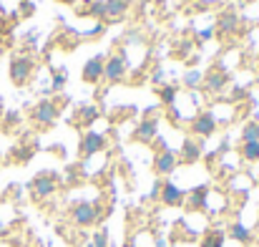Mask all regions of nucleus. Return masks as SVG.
<instances>
[{
    "label": "nucleus",
    "mask_w": 259,
    "mask_h": 247,
    "mask_svg": "<svg viewBox=\"0 0 259 247\" xmlns=\"http://www.w3.org/2000/svg\"><path fill=\"white\" fill-rule=\"evenodd\" d=\"M103 149H106V136L103 134H96V131L83 134V139H81V154L83 157H93Z\"/></svg>",
    "instance_id": "nucleus-8"
},
{
    "label": "nucleus",
    "mask_w": 259,
    "mask_h": 247,
    "mask_svg": "<svg viewBox=\"0 0 259 247\" xmlns=\"http://www.w3.org/2000/svg\"><path fill=\"white\" fill-rule=\"evenodd\" d=\"M101 217H103L101 204H93V202H78V204H73V209H71V220H73V225H78V227H93Z\"/></svg>",
    "instance_id": "nucleus-2"
},
{
    "label": "nucleus",
    "mask_w": 259,
    "mask_h": 247,
    "mask_svg": "<svg viewBox=\"0 0 259 247\" xmlns=\"http://www.w3.org/2000/svg\"><path fill=\"white\" fill-rule=\"evenodd\" d=\"M239 28V18H237V13H222L219 15V23H217V30L219 33H234Z\"/></svg>",
    "instance_id": "nucleus-16"
},
{
    "label": "nucleus",
    "mask_w": 259,
    "mask_h": 247,
    "mask_svg": "<svg viewBox=\"0 0 259 247\" xmlns=\"http://www.w3.org/2000/svg\"><path fill=\"white\" fill-rule=\"evenodd\" d=\"M184 81L189 83V86H196V83L201 81V74H196V71H191V74H186V79Z\"/></svg>",
    "instance_id": "nucleus-25"
},
{
    "label": "nucleus",
    "mask_w": 259,
    "mask_h": 247,
    "mask_svg": "<svg viewBox=\"0 0 259 247\" xmlns=\"http://www.w3.org/2000/svg\"><path fill=\"white\" fill-rule=\"evenodd\" d=\"M103 8H106V15L108 20H121L126 15V10L131 8V0H103Z\"/></svg>",
    "instance_id": "nucleus-14"
},
{
    "label": "nucleus",
    "mask_w": 259,
    "mask_h": 247,
    "mask_svg": "<svg viewBox=\"0 0 259 247\" xmlns=\"http://www.w3.org/2000/svg\"><path fill=\"white\" fill-rule=\"evenodd\" d=\"M103 66H106L103 56H93V58H88L86 66H83V81L86 83L101 81V79H103Z\"/></svg>",
    "instance_id": "nucleus-12"
},
{
    "label": "nucleus",
    "mask_w": 259,
    "mask_h": 247,
    "mask_svg": "<svg viewBox=\"0 0 259 247\" xmlns=\"http://www.w3.org/2000/svg\"><path fill=\"white\" fill-rule=\"evenodd\" d=\"M126 76V61H123V56H111L108 61H106V66H103V79H108V81H121Z\"/></svg>",
    "instance_id": "nucleus-10"
},
{
    "label": "nucleus",
    "mask_w": 259,
    "mask_h": 247,
    "mask_svg": "<svg viewBox=\"0 0 259 247\" xmlns=\"http://www.w3.org/2000/svg\"><path fill=\"white\" fill-rule=\"evenodd\" d=\"M211 36H214V28H206V30H201V36H199V38H201V41H209Z\"/></svg>",
    "instance_id": "nucleus-27"
},
{
    "label": "nucleus",
    "mask_w": 259,
    "mask_h": 247,
    "mask_svg": "<svg viewBox=\"0 0 259 247\" xmlns=\"http://www.w3.org/2000/svg\"><path fill=\"white\" fill-rule=\"evenodd\" d=\"M244 142H259V124L257 121H249L244 129H242V144Z\"/></svg>",
    "instance_id": "nucleus-20"
},
{
    "label": "nucleus",
    "mask_w": 259,
    "mask_h": 247,
    "mask_svg": "<svg viewBox=\"0 0 259 247\" xmlns=\"http://www.w3.org/2000/svg\"><path fill=\"white\" fill-rule=\"evenodd\" d=\"M63 83H66V74L53 76V88H56V91H61V88H63Z\"/></svg>",
    "instance_id": "nucleus-26"
},
{
    "label": "nucleus",
    "mask_w": 259,
    "mask_h": 247,
    "mask_svg": "<svg viewBox=\"0 0 259 247\" xmlns=\"http://www.w3.org/2000/svg\"><path fill=\"white\" fill-rule=\"evenodd\" d=\"M201 247H224V232H217V230L206 232V237L201 240Z\"/></svg>",
    "instance_id": "nucleus-19"
},
{
    "label": "nucleus",
    "mask_w": 259,
    "mask_h": 247,
    "mask_svg": "<svg viewBox=\"0 0 259 247\" xmlns=\"http://www.w3.org/2000/svg\"><path fill=\"white\" fill-rule=\"evenodd\" d=\"M88 247H108V230L101 227V230L93 235V240L88 242Z\"/></svg>",
    "instance_id": "nucleus-22"
},
{
    "label": "nucleus",
    "mask_w": 259,
    "mask_h": 247,
    "mask_svg": "<svg viewBox=\"0 0 259 247\" xmlns=\"http://www.w3.org/2000/svg\"><path fill=\"white\" fill-rule=\"evenodd\" d=\"M159 199H161V204H166V207H181L184 199H186V192H184L181 187H176L174 182H164V184H161V192H159Z\"/></svg>",
    "instance_id": "nucleus-6"
},
{
    "label": "nucleus",
    "mask_w": 259,
    "mask_h": 247,
    "mask_svg": "<svg viewBox=\"0 0 259 247\" xmlns=\"http://www.w3.org/2000/svg\"><path fill=\"white\" fill-rule=\"evenodd\" d=\"M58 174H53V171H40L38 177H33L30 179V184H28V189H30V197L33 199H48L56 189H58Z\"/></svg>",
    "instance_id": "nucleus-1"
},
{
    "label": "nucleus",
    "mask_w": 259,
    "mask_h": 247,
    "mask_svg": "<svg viewBox=\"0 0 259 247\" xmlns=\"http://www.w3.org/2000/svg\"><path fill=\"white\" fill-rule=\"evenodd\" d=\"M58 3H73V0H58Z\"/></svg>",
    "instance_id": "nucleus-28"
},
{
    "label": "nucleus",
    "mask_w": 259,
    "mask_h": 247,
    "mask_svg": "<svg viewBox=\"0 0 259 247\" xmlns=\"http://www.w3.org/2000/svg\"><path fill=\"white\" fill-rule=\"evenodd\" d=\"M159 96H161L164 103H174V101H176V88H174V86H164V88L159 91Z\"/></svg>",
    "instance_id": "nucleus-23"
},
{
    "label": "nucleus",
    "mask_w": 259,
    "mask_h": 247,
    "mask_svg": "<svg viewBox=\"0 0 259 247\" xmlns=\"http://www.w3.org/2000/svg\"><path fill=\"white\" fill-rule=\"evenodd\" d=\"M33 58L30 56H15L13 61H10V79L15 86H23V83L30 79V74H33Z\"/></svg>",
    "instance_id": "nucleus-4"
},
{
    "label": "nucleus",
    "mask_w": 259,
    "mask_h": 247,
    "mask_svg": "<svg viewBox=\"0 0 259 247\" xmlns=\"http://www.w3.org/2000/svg\"><path fill=\"white\" fill-rule=\"evenodd\" d=\"M191 131H194L196 136H211V134L217 131V119H214V114H211V111L196 114L194 121H191Z\"/></svg>",
    "instance_id": "nucleus-5"
},
{
    "label": "nucleus",
    "mask_w": 259,
    "mask_h": 247,
    "mask_svg": "<svg viewBox=\"0 0 259 247\" xmlns=\"http://www.w3.org/2000/svg\"><path fill=\"white\" fill-rule=\"evenodd\" d=\"M93 119H98V111L93 109V106H86V109H81V114H78V126H88Z\"/></svg>",
    "instance_id": "nucleus-21"
},
{
    "label": "nucleus",
    "mask_w": 259,
    "mask_h": 247,
    "mask_svg": "<svg viewBox=\"0 0 259 247\" xmlns=\"http://www.w3.org/2000/svg\"><path fill=\"white\" fill-rule=\"evenodd\" d=\"M33 121H35L38 126H51V124H56V121H58V106H56L51 98L38 101L35 109H33Z\"/></svg>",
    "instance_id": "nucleus-3"
},
{
    "label": "nucleus",
    "mask_w": 259,
    "mask_h": 247,
    "mask_svg": "<svg viewBox=\"0 0 259 247\" xmlns=\"http://www.w3.org/2000/svg\"><path fill=\"white\" fill-rule=\"evenodd\" d=\"M239 152L247 162H259V142H244Z\"/></svg>",
    "instance_id": "nucleus-18"
},
{
    "label": "nucleus",
    "mask_w": 259,
    "mask_h": 247,
    "mask_svg": "<svg viewBox=\"0 0 259 247\" xmlns=\"http://www.w3.org/2000/svg\"><path fill=\"white\" fill-rule=\"evenodd\" d=\"M176 162H179V157L174 154L171 149L164 147V149L154 157V171L161 174V177H166V174H171L174 169H176Z\"/></svg>",
    "instance_id": "nucleus-7"
},
{
    "label": "nucleus",
    "mask_w": 259,
    "mask_h": 247,
    "mask_svg": "<svg viewBox=\"0 0 259 247\" xmlns=\"http://www.w3.org/2000/svg\"><path fill=\"white\" fill-rule=\"evenodd\" d=\"M229 235H232L237 242H242V245H249V242H252V230H247L242 222H234V225L229 227Z\"/></svg>",
    "instance_id": "nucleus-17"
},
{
    "label": "nucleus",
    "mask_w": 259,
    "mask_h": 247,
    "mask_svg": "<svg viewBox=\"0 0 259 247\" xmlns=\"http://www.w3.org/2000/svg\"><path fill=\"white\" fill-rule=\"evenodd\" d=\"M206 199H209V187H206V184H199L196 189L189 192V197H186L184 202H186L189 209H194V212H204V209H206Z\"/></svg>",
    "instance_id": "nucleus-11"
},
{
    "label": "nucleus",
    "mask_w": 259,
    "mask_h": 247,
    "mask_svg": "<svg viewBox=\"0 0 259 247\" xmlns=\"http://www.w3.org/2000/svg\"><path fill=\"white\" fill-rule=\"evenodd\" d=\"M91 15H98V18H103V15H106V8H103V0H96V3L91 5Z\"/></svg>",
    "instance_id": "nucleus-24"
},
{
    "label": "nucleus",
    "mask_w": 259,
    "mask_h": 247,
    "mask_svg": "<svg viewBox=\"0 0 259 247\" xmlns=\"http://www.w3.org/2000/svg\"><path fill=\"white\" fill-rule=\"evenodd\" d=\"M227 81H229L227 71H209L206 79H204V91L206 93H222L227 88Z\"/></svg>",
    "instance_id": "nucleus-13"
},
{
    "label": "nucleus",
    "mask_w": 259,
    "mask_h": 247,
    "mask_svg": "<svg viewBox=\"0 0 259 247\" xmlns=\"http://www.w3.org/2000/svg\"><path fill=\"white\" fill-rule=\"evenodd\" d=\"M156 131H159V121H156V119H144V121L136 124V129H134V142L149 144V142L156 139Z\"/></svg>",
    "instance_id": "nucleus-9"
},
{
    "label": "nucleus",
    "mask_w": 259,
    "mask_h": 247,
    "mask_svg": "<svg viewBox=\"0 0 259 247\" xmlns=\"http://www.w3.org/2000/svg\"><path fill=\"white\" fill-rule=\"evenodd\" d=\"M201 157V144H196L194 139H186L184 144H181V162H186V164H191V162H196Z\"/></svg>",
    "instance_id": "nucleus-15"
}]
</instances>
